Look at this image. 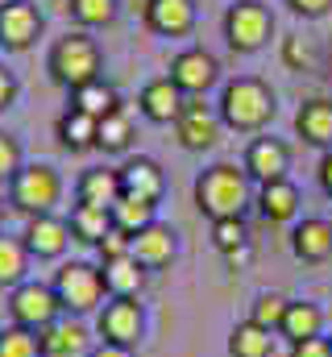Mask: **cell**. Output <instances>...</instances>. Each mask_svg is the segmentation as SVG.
<instances>
[{
	"instance_id": "cell-1",
	"label": "cell",
	"mask_w": 332,
	"mask_h": 357,
	"mask_svg": "<svg viewBox=\"0 0 332 357\" xmlns=\"http://www.w3.org/2000/svg\"><path fill=\"white\" fill-rule=\"evenodd\" d=\"M249 204V175L246 167L237 171L233 162H216L195 178V208L208 220H225V216H241Z\"/></svg>"
},
{
	"instance_id": "cell-2",
	"label": "cell",
	"mask_w": 332,
	"mask_h": 357,
	"mask_svg": "<svg viewBox=\"0 0 332 357\" xmlns=\"http://www.w3.org/2000/svg\"><path fill=\"white\" fill-rule=\"evenodd\" d=\"M46 71H50V79H54L59 88H67V91L100 79V46H96V38H91L87 29L63 33V38L50 46V54H46Z\"/></svg>"
},
{
	"instance_id": "cell-3",
	"label": "cell",
	"mask_w": 332,
	"mask_h": 357,
	"mask_svg": "<svg viewBox=\"0 0 332 357\" xmlns=\"http://www.w3.org/2000/svg\"><path fill=\"white\" fill-rule=\"evenodd\" d=\"M274 116V91L266 88L262 79L253 75H241L233 84H225L220 91V121L237 133H257L266 129Z\"/></svg>"
},
{
	"instance_id": "cell-4",
	"label": "cell",
	"mask_w": 332,
	"mask_h": 357,
	"mask_svg": "<svg viewBox=\"0 0 332 357\" xmlns=\"http://www.w3.org/2000/svg\"><path fill=\"white\" fill-rule=\"evenodd\" d=\"M63 199V175L50 162H25L8 178V204L25 216H46Z\"/></svg>"
},
{
	"instance_id": "cell-5",
	"label": "cell",
	"mask_w": 332,
	"mask_h": 357,
	"mask_svg": "<svg viewBox=\"0 0 332 357\" xmlns=\"http://www.w3.org/2000/svg\"><path fill=\"white\" fill-rule=\"evenodd\" d=\"M50 287H54V295H59V303H63L67 316H91V312H100L104 295H108L104 291V274L91 262H63V266L54 270Z\"/></svg>"
},
{
	"instance_id": "cell-6",
	"label": "cell",
	"mask_w": 332,
	"mask_h": 357,
	"mask_svg": "<svg viewBox=\"0 0 332 357\" xmlns=\"http://www.w3.org/2000/svg\"><path fill=\"white\" fill-rule=\"evenodd\" d=\"M8 316L17 328H29V333H42L46 324H54L63 316V303L54 295L50 282H38V278H25L21 287L8 291Z\"/></svg>"
},
{
	"instance_id": "cell-7",
	"label": "cell",
	"mask_w": 332,
	"mask_h": 357,
	"mask_svg": "<svg viewBox=\"0 0 332 357\" xmlns=\"http://www.w3.org/2000/svg\"><path fill=\"white\" fill-rule=\"evenodd\" d=\"M270 29H274V17H270V8H266L262 0H237V4H229V13H225V38H229V46L241 50V54L266 46V42H270Z\"/></svg>"
},
{
	"instance_id": "cell-8",
	"label": "cell",
	"mask_w": 332,
	"mask_h": 357,
	"mask_svg": "<svg viewBox=\"0 0 332 357\" xmlns=\"http://www.w3.org/2000/svg\"><path fill=\"white\" fill-rule=\"evenodd\" d=\"M96 333H100V341H108V345L133 349V345L142 341V333H146V307H142L137 299H108V303L96 312Z\"/></svg>"
},
{
	"instance_id": "cell-9",
	"label": "cell",
	"mask_w": 332,
	"mask_h": 357,
	"mask_svg": "<svg viewBox=\"0 0 332 357\" xmlns=\"http://www.w3.org/2000/svg\"><path fill=\"white\" fill-rule=\"evenodd\" d=\"M42 29L46 21L33 0H0V50L21 54L42 38Z\"/></svg>"
},
{
	"instance_id": "cell-10",
	"label": "cell",
	"mask_w": 332,
	"mask_h": 357,
	"mask_svg": "<svg viewBox=\"0 0 332 357\" xmlns=\"http://www.w3.org/2000/svg\"><path fill=\"white\" fill-rule=\"evenodd\" d=\"M21 241H25L29 258H38V262H59L75 237H71V225H67V216H54V212H46V216H29V225H25Z\"/></svg>"
},
{
	"instance_id": "cell-11",
	"label": "cell",
	"mask_w": 332,
	"mask_h": 357,
	"mask_svg": "<svg viewBox=\"0 0 332 357\" xmlns=\"http://www.w3.org/2000/svg\"><path fill=\"white\" fill-rule=\"evenodd\" d=\"M220 112L204 100H187L179 121H174V133H179V146L183 150H212L220 142Z\"/></svg>"
},
{
	"instance_id": "cell-12",
	"label": "cell",
	"mask_w": 332,
	"mask_h": 357,
	"mask_svg": "<svg viewBox=\"0 0 332 357\" xmlns=\"http://www.w3.org/2000/svg\"><path fill=\"white\" fill-rule=\"evenodd\" d=\"M87 345H91V333H87L83 316H67V312L38 333L42 357H83V354H91Z\"/></svg>"
},
{
	"instance_id": "cell-13",
	"label": "cell",
	"mask_w": 332,
	"mask_h": 357,
	"mask_svg": "<svg viewBox=\"0 0 332 357\" xmlns=\"http://www.w3.org/2000/svg\"><path fill=\"white\" fill-rule=\"evenodd\" d=\"M216 75H220L216 59H212L208 50H199V46H191V50H183V54L170 59V84L183 91V96L208 91L212 84H216Z\"/></svg>"
},
{
	"instance_id": "cell-14",
	"label": "cell",
	"mask_w": 332,
	"mask_h": 357,
	"mask_svg": "<svg viewBox=\"0 0 332 357\" xmlns=\"http://www.w3.org/2000/svg\"><path fill=\"white\" fill-rule=\"evenodd\" d=\"M174 254H179V233H174L170 225H163V220H154L150 229H142V233L133 237V250H129V258L146 270V274L170 266Z\"/></svg>"
},
{
	"instance_id": "cell-15",
	"label": "cell",
	"mask_w": 332,
	"mask_h": 357,
	"mask_svg": "<svg viewBox=\"0 0 332 357\" xmlns=\"http://www.w3.org/2000/svg\"><path fill=\"white\" fill-rule=\"evenodd\" d=\"M121 175V195H133V199H146V204H158L166 191V175L154 158H129L125 167H116Z\"/></svg>"
},
{
	"instance_id": "cell-16",
	"label": "cell",
	"mask_w": 332,
	"mask_h": 357,
	"mask_svg": "<svg viewBox=\"0 0 332 357\" xmlns=\"http://www.w3.org/2000/svg\"><path fill=\"white\" fill-rule=\"evenodd\" d=\"M291 167V150L278 142V137H253L246 150V175L257 183H274V178H287Z\"/></svg>"
},
{
	"instance_id": "cell-17",
	"label": "cell",
	"mask_w": 332,
	"mask_h": 357,
	"mask_svg": "<svg viewBox=\"0 0 332 357\" xmlns=\"http://www.w3.org/2000/svg\"><path fill=\"white\" fill-rule=\"evenodd\" d=\"M291 250H295V258L308 262V266L329 262L332 258V220H324V216H308V220H299L295 233H291Z\"/></svg>"
},
{
	"instance_id": "cell-18",
	"label": "cell",
	"mask_w": 332,
	"mask_h": 357,
	"mask_svg": "<svg viewBox=\"0 0 332 357\" xmlns=\"http://www.w3.org/2000/svg\"><path fill=\"white\" fill-rule=\"evenodd\" d=\"M183 91L170 84V75L166 79H150L142 96H137V108L146 112V121H154V125H174L179 121V112H183Z\"/></svg>"
},
{
	"instance_id": "cell-19",
	"label": "cell",
	"mask_w": 332,
	"mask_h": 357,
	"mask_svg": "<svg viewBox=\"0 0 332 357\" xmlns=\"http://www.w3.org/2000/svg\"><path fill=\"white\" fill-rule=\"evenodd\" d=\"M146 25L163 38H179L195 25V4L191 0H146Z\"/></svg>"
},
{
	"instance_id": "cell-20",
	"label": "cell",
	"mask_w": 332,
	"mask_h": 357,
	"mask_svg": "<svg viewBox=\"0 0 332 357\" xmlns=\"http://www.w3.org/2000/svg\"><path fill=\"white\" fill-rule=\"evenodd\" d=\"M278 337H287L291 345L312 341V337H324V307H320V303H312V299H291V303H287V316H282Z\"/></svg>"
},
{
	"instance_id": "cell-21",
	"label": "cell",
	"mask_w": 332,
	"mask_h": 357,
	"mask_svg": "<svg viewBox=\"0 0 332 357\" xmlns=\"http://www.w3.org/2000/svg\"><path fill=\"white\" fill-rule=\"evenodd\" d=\"M116 199H121V175L108 171V167H91L75 183V204H91V208H108L112 212Z\"/></svg>"
},
{
	"instance_id": "cell-22",
	"label": "cell",
	"mask_w": 332,
	"mask_h": 357,
	"mask_svg": "<svg viewBox=\"0 0 332 357\" xmlns=\"http://www.w3.org/2000/svg\"><path fill=\"white\" fill-rule=\"evenodd\" d=\"M96 133H100V121L87 116V112H80V108H67V112L59 116V125H54L59 146L71 150V154H87V150H96Z\"/></svg>"
},
{
	"instance_id": "cell-23",
	"label": "cell",
	"mask_w": 332,
	"mask_h": 357,
	"mask_svg": "<svg viewBox=\"0 0 332 357\" xmlns=\"http://www.w3.org/2000/svg\"><path fill=\"white\" fill-rule=\"evenodd\" d=\"M100 274H104V291H108V299H137L142 287H146V270L137 266L133 258L100 262Z\"/></svg>"
},
{
	"instance_id": "cell-24",
	"label": "cell",
	"mask_w": 332,
	"mask_h": 357,
	"mask_svg": "<svg viewBox=\"0 0 332 357\" xmlns=\"http://www.w3.org/2000/svg\"><path fill=\"white\" fill-rule=\"evenodd\" d=\"M257 212L266 220H291L299 212V187L291 178H274L257 187Z\"/></svg>"
},
{
	"instance_id": "cell-25",
	"label": "cell",
	"mask_w": 332,
	"mask_h": 357,
	"mask_svg": "<svg viewBox=\"0 0 332 357\" xmlns=\"http://www.w3.org/2000/svg\"><path fill=\"white\" fill-rule=\"evenodd\" d=\"M295 129L308 146H332V100H308L295 112Z\"/></svg>"
},
{
	"instance_id": "cell-26",
	"label": "cell",
	"mask_w": 332,
	"mask_h": 357,
	"mask_svg": "<svg viewBox=\"0 0 332 357\" xmlns=\"http://www.w3.org/2000/svg\"><path fill=\"white\" fill-rule=\"evenodd\" d=\"M67 225H71V237L80 245H100L108 237V229H112V212L108 208H91V204H75Z\"/></svg>"
},
{
	"instance_id": "cell-27",
	"label": "cell",
	"mask_w": 332,
	"mask_h": 357,
	"mask_svg": "<svg viewBox=\"0 0 332 357\" xmlns=\"http://www.w3.org/2000/svg\"><path fill=\"white\" fill-rule=\"evenodd\" d=\"M29 278V250L21 237H4L0 233V291H13Z\"/></svg>"
},
{
	"instance_id": "cell-28",
	"label": "cell",
	"mask_w": 332,
	"mask_h": 357,
	"mask_svg": "<svg viewBox=\"0 0 332 357\" xmlns=\"http://www.w3.org/2000/svg\"><path fill=\"white\" fill-rule=\"evenodd\" d=\"M158 220V204H146V199H133V195H121L112 204V225L129 237H137L142 229H150Z\"/></svg>"
},
{
	"instance_id": "cell-29",
	"label": "cell",
	"mask_w": 332,
	"mask_h": 357,
	"mask_svg": "<svg viewBox=\"0 0 332 357\" xmlns=\"http://www.w3.org/2000/svg\"><path fill=\"white\" fill-rule=\"evenodd\" d=\"M229 357H274V333L257 328L253 320H241L229 333Z\"/></svg>"
},
{
	"instance_id": "cell-30",
	"label": "cell",
	"mask_w": 332,
	"mask_h": 357,
	"mask_svg": "<svg viewBox=\"0 0 332 357\" xmlns=\"http://www.w3.org/2000/svg\"><path fill=\"white\" fill-rule=\"evenodd\" d=\"M71 96V108H80L87 116H96V121H104L108 112H116L121 108V100H116V91L108 88L104 79H91V84H83V88L67 91Z\"/></svg>"
},
{
	"instance_id": "cell-31",
	"label": "cell",
	"mask_w": 332,
	"mask_h": 357,
	"mask_svg": "<svg viewBox=\"0 0 332 357\" xmlns=\"http://www.w3.org/2000/svg\"><path fill=\"white\" fill-rule=\"evenodd\" d=\"M129 142H133V121H129V112H125V108L108 112V116L100 121L96 150H104V154H125V150H129Z\"/></svg>"
},
{
	"instance_id": "cell-32",
	"label": "cell",
	"mask_w": 332,
	"mask_h": 357,
	"mask_svg": "<svg viewBox=\"0 0 332 357\" xmlns=\"http://www.w3.org/2000/svg\"><path fill=\"white\" fill-rule=\"evenodd\" d=\"M67 13L80 29H100L116 17V0H67Z\"/></svg>"
},
{
	"instance_id": "cell-33",
	"label": "cell",
	"mask_w": 332,
	"mask_h": 357,
	"mask_svg": "<svg viewBox=\"0 0 332 357\" xmlns=\"http://www.w3.org/2000/svg\"><path fill=\"white\" fill-rule=\"evenodd\" d=\"M287 303H291V299H282V295H274V291H262V295L253 299V307H249V320H253L257 328H266V333H278V328H282V316H287Z\"/></svg>"
},
{
	"instance_id": "cell-34",
	"label": "cell",
	"mask_w": 332,
	"mask_h": 357,
	"mask_svg": "<svg viewBox=\"0 0 332 357\" xmlns=\"http://www.w3.org/2000/svg\"><path fill=\"white\" fill-rule=\"evenodd\" d=\"M212 245L229 258L237 250L249 245V233H246V220L241 216H225V220H212Z\"/></svg>"
},
{
	"instance_id": "cell-35",
	"label": "cell",
	"mask_w": 332,
	"mask_h": 357,
	"mask_svg": "<svg viewBox=\"0 0 332 357\" xmlns=\"http://www.w3.org/2000/svg\"><path fill=\"white\" fill-rule=\"evenodd\" d=\"M0 357H42V349H38V333L17 328V324L0 328Z\"/></svg>"
},
{
	"instance_id": "cell-36",
	"label": "cell",
	"mask_w": 332,
	"mask_h": 357,
	"mask_svg": "<svg viewBox=\"0 0 332 357\" xmlns=\"http://www.w3.org/2000/svg\"><path fill=\"white\" fill-rule=\"evenodd\" d=\"M25 167V154H21V142L13 137V133H4L0 129V183H8V178L17 175Z\"/></svg>"
},
{
	"instance_id": "cell-37",
	"label": "cell",
	"mask_w": 332,
	"mask_h": 357,
	"mask_svg": "<svg viewBox=\"0 0 332 357\" xmlns=\"http://www.w3.org/2000/svg\"><path fill=\"white\" fill-rule=\"evenodd\" d=\"M129 250H133V237H129V233H121L116 225H112V229H108V237L96 245L100 262H116V258H129Z\"/></svg>"
},
{
	"instance_id": "cell-38",
	"label": "cell",
	"mask_w": 332,
	"mask_h": 357,
	"mask_svg": "<svg viewBox=\"0 0 332 357\" xmlns=\"http://www.w3.org/2000/svg\"><path fill=\"white\" fill-rule=\"evenodd\" d=\"M17 91H21V84H17V75H13V71H8V67L0 63V112L17 104Z\"/></svg>"
},
{
	"instance_id": "cell-39",
	"label": "cell",
	"mask_w": 332,
	"mask_h": 357,
	"mask_svg": "<svg viewBox=\"0 0 332 357\" xmlns=\"http://www.w3.org/2000/svg\"><path fill=\"white\" fill-rule=\"evenodd\" d=\"M291 357H332L329 337H312V341H299V345H291Z\"/></svg>"
},
{
	"instance_id": "cell-40",
	"label": "cell",
	"mask_w": 332,
	"mask_h": 357,
	"mask_svg": "<svg viewBox=\"0 0 332 357\" xmlns=\"http://www.w3.org/2000/svg\"><path fill=\"white\" fill-rule=\"evenodd\" d=\"M291 8L303 13V17H320V13H329L332 8V0H291Z\"/></svg>"
},
{
	"instance_id": "cell-41",
	"label": "cell",
	"mask_w": 332,
	"mask_h": 357,
	"mask_svg": "<svg viewBox=\"0 0 332 357\" xmlns=\"http://www.w3.org/2000/svg\"><path fill=\"white\" fill-rule=\"evenodd\" d=\"M287 63H295V67H299V63H312V50H308L299 38H291V42H287Z\"/></svg>"
},
{
	"instance_id": "cell-42",
	"label": "cell",
	"mask_w": 332,
	"mask_h": 357,
	"mask_svg": "<svg viewBox=\"0 0 332 357\" xmlns=\"http://www.w3.org/2000/svg\"><path fill=\"white\" fill-rule=\"evenodd\" d=\"M87 357H133V349H125V345H108V341H100L96 349Z\"/></svg>"
},
{
	"instance_id": "cell-43",
	"label": "cell",
	"mask_w": 332,
	"mask_h": 357,
	"mask_svg": "<svg viewBox=\"0 0 332 357\" xmlns=\"http://www.w3.org/2000/svg\"><path fill=\"white\" fill-rule=\"evenodd\" d=\"M320 187H324V195L332 199V150L324 154V162H320Z\"/></svg>"
},
{
	"instance_id": "cell-44",
	"label": "cell",
	"mask_w": 332,
	"mask_h": 357,
	"mask_svg": "<svg viewBox=\"0 0 332 357\" xmlns=\"http://www.w3.org/2000/svg\"><path fill=\"white\" fill-rule=\"evenodd\" d=\"M249 258H253V250L246 245V250H237V254H229V266H233V270H241V266H249Z\"/></svg>"
},
{
	"instance_id": "cell-45",
	"label": "cell",
	"mask_w": 332,
	"mask_h": 357,
	"mask_svg": "<svg viewBox=\"0 0 332 357\" xmlns=\"http://www.w3.org/2000/svg\"><path fill=\"white\" fill-rule=\"evenodd\" d=\"M0 225H4V204H0Z\"/></svg>"
},
{
	"instance_id": "cell-46",
	"label": "cell",
	"mask_w": 332,
	"mask_h": 357,
	"mask_svg": "<svg viewBox=\"0 0 332 357\" xmlns=\"http://www.w3.org/2000/svg\"><path fill=\"white\" fill-rule=\"evenodd\" d=\"M329 349H332V337H329Z\"/></svg>"
}]
</instances>
